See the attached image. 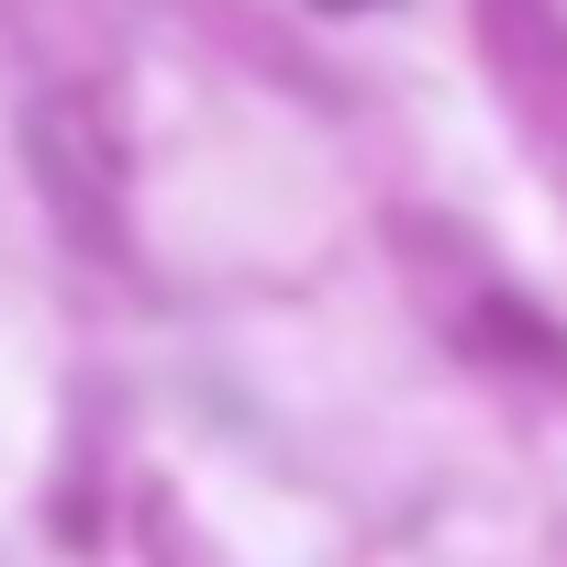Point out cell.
<instances>
[{
	"label": "cell",
	"mask_w": 567,
	"mask_h": 567,
	"mask_svg": "<svg viewBox=\"0 0 567 567\" xmlns=\"http://www.w3.org/2000/svg\"><path fill=\"white\" fill-rule=\"evenodd\" d=\"M23 156H34L56 223H68L90 256H112V245H123V145H112V123H101L79 90H45V101L23 112Z\"/></svg>",
	"instance_id": "obj_1"
},
{
	"label": "cell",
	"mask_w": 567,
	"mask_h": 567,
	"mask_svg": "<svg viewBox=\"0 0 567 567\" xmlns=\"http://www.w3.org/2000/svg\"><path fill=\"white\" fill-rule=\"evenodd\" d=\"M145 556H156V567H212V556L189 545V523H178V501H167V489H145Z\"/></svg>",
	"instance_id": "obj_2"
}]
</instances>
